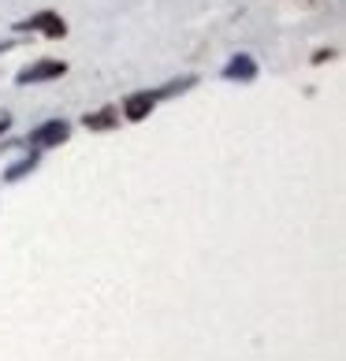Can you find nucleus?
<instances>
[{
    "instance_id": "1",
    "label": "nucleus",
    "mask_w": 346,
    "mask_h": 361,
    "mask_svg": "<svg viewBox=\"0 0 346 361\" xmlns=\"http://www.w3.org/2000/svg\"><path fill=\"white\" fill-rule=\"evenodd\" d=\"M71 138V123H68V119H45V123H37L34 130H30V135H26V149H30V145H34V149H56V145H63V142H68Z\"/></svg>"
},
{
    "instance_id": "2",
    "label": "nucleus",
    "mask_w": 346,
    "mask_h": 361,
    "mask_svg": "<svg viewBox=\"0 0 346 361\" xmlns=\"http://www.w3.org/2000/svg\"><path fill=\"white\" fill-rule=\"evenodd\" d=\"M16 34H45V37H63L68 34V23H63L56 11H34V16L19 19L16 26H11Z\"/></svg>"
},
{
    "instance_id": "3",
    "label": "nucleus",
    "mask_w": 346,
    "mask_h": 361,
    "mask_svg": "<svg viewBox=\"0 0 346 361\" xmlns=\"http://www.w3.org/2000/svg\"><path fill=\"white\" fill-rule=\"evenodd\" d=\"M156 104H161L156 90H135V93H127V97H123V104H119V116H123L127 123H142L145 116H153Z\"/></svg>"
},
{
    "instance_id": "4",
    "label": "nucleus",
    "mask_w": 346,
    "mask_h": 361,
    "mask_svg": "<svg viewBox=\"0 0 346 361\" xmlns=\"http://www.w3.org/2000/svg\"><path fill=\"white\" fill-rule=\"evenodd\" d=\"M68 75V63L63 60H37L30 68H23L16 75V86H37V82H52V78H63Z\"/></svg>"
},
{
    "instance_id": "5",
    "label": "nucleus",
    "mask_w": 346,
    "mask_h": 361,
    "mask_svg": "<svg viewBox=\"0 0 346 361\" xmlns=\"http://www.w3.org/2000/svg\"><path fill=\"white\" fill-rule=\"evenodd\" d=\"M257 75H261V68H257V60L249 56V52H235V56L220 68L223 82H242V86H246V82H254Z\"/></svg>"
},
{
    "instance_id": "6",
    "label": "nucleus",
    "mask_w": 346,
    "mask_h": 361,
    "mask_svg": "<svg viewBox=\"0 0 346 361\" xmlns=\"http://www.w3.org/2000/svg\"><path fill=\"white\" fill-rule=\"evenodd\" d=\"M37 160H42V149H26L16 164H8V171H4V183H19V179H26L30 171L37 168Z\"/></svg>"
},
{
    "instance_id": "7",
    "label": "nucleus",
    "mask_w": 346,
    "mask_h": 361,
    "mask_svg": "<svg viewBox=\"0 0 346 361\" xmlns=\"http://www.w3.org/2000/svg\"><path fill=\"white\" fill-rule=\"evenodd\" d=\"M82 127H86V130H112V127H119V109L89 112V116H82Z\"/></svg>"
},
{
    "instance_id": "8",
    "label": "nucleus",
    "mask_w": 346,
    "mask_h": 361,
    "mask_svg": "<svg viewBox=\"0 0 346 361\" xmlns=\"http://www.w3.org/2000/svg\"><path fill=\"white\" fill-rule=\"evenodd\" d=\"M194 86H197V75H183V78H171V82H164L161 90H156V97L168 101V97H179V93L194 90Z\"/></svg>"
},
{
    "instance_id": "9",
    "label": "nucleus",
    "mask_w": 346,
    "mask_h": 361,
    "mask_svg": "<svg viewBox=\"0 0 346 361\" xmlns=\"http://www.w3.org/2000/svg\"><path fill=\"white\" fill-rule=\"evenodd\" d=\"M8 130H11V116H4V112H0V138H4Z\"/></svg>"
},
{
    "instance_id": "10",
    "label": "nucleus",
    "mask_w": 346,
    "mask_h": 361,
    "mask_svg": "<svg viewBox=\"0 0 346 361\" xmlns=\"http://www.w3.org/2000/svg\"><path fill=\"white\" fill-rule=\"evenodd\" d=\"M8 49H16V37H4V42H0V52H8Z\"/></svg>"
}]
</instances>
